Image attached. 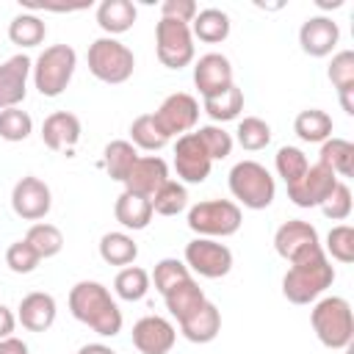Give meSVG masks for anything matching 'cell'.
<instances>
[{
  "label": "cell",
  "instance_id": "6da1fadb",
  "mask_svg": "<svg viewBox=\"0 0 354 354\" xmlns=\"http://www.w3.org/2000/svg\"><path fill=\"white\" fill-rule=\"evenodd\" d=\"M69 310L80 324H86L100 337H113L122 332L119 304L111 299L108 288L94 279H83L69 290Z\"/></svg>",
  "mask_w": 354,
  "mask_h": 354
},
{
  "label": "cell",
  "instance_id": "7a4b0ae2",
  "mask_svg": "<svg viewBox=\"0 0 354 354\" xmlns=\"http://www.w3.org/2000/svg\"><path fill=\"white\" fill-rule=\"evenodd\" d=\"M332 282H335V268L321 249L304 260L290 263V268L282 277V296L290 304H310L326 288H332Z\"/></svg>",
  "mask_w": 354,
  "mask_h": 354
},
{
  "label": "cell",
  "instance_id": "3957f363",
  "mask_svg": "<svg viewBox=\"0 0 354 354\" xmlns=\"http://www.w3.org/2000/svg\"><path fill=\"white\" fill-rule=\"evenodd\" d=\"M310 324L326 348H348L354 340V313L343 296H324L315 301Z\"/></svg>",
  "mask_w": 354,
  "mask_h": 354
},
{
  "label": "cell",
  "instance_id": "277c9868",
  "mask_svg": "<svg viewBox=\"0 0 354 354\" xmlns=\"http://www.w3.org/2000/svg\"><path fill=\"white\" fill-rule=\"evenodd\" d=\"M230 194L249 210H266L274 202L277 183L257 160H241L230 169Z\"/></svg>",
  "mask_w": 354,
  "mask_h": 354
},
{
  "label": "cell",
  "instance_id": "5b68a950",
  "mask_svg": "<svg viewBox=\"0 0 354 354\" xmlns=\"http://www.w3.org/2000/svg\"><path fill=\"white\" fill-rule=\"evenodd\" d=\"M86 61H88V72H91L97 80L111 83V86L130 80V75H133V69H136V55H133V50H130L127 44H122L119 39H113V36H100V39H94V41L88 44Z\"/></svg>",
  "mask_w": 354,
  "mask_h": 354
},
{
  "label": "cell",
  "instance_id": "8992f818",
  "mask_svg": "<svg viewBox=\"0 0 354 354\" xmlns=\"http://www.w3.org/2000/svg\"><path fill=\"white\" fill-rule=\"evenodd\" d=\"M77 66V53L69 44H50L33 64V86L41 97H58L69 86Z\"/></svg>",
  "mask_w": 354,
  "mask_h": 354
},
{
  "label": "cell",
  "instance_id": "52a82bcc",
  "mask_svg": "<svg viewBox=\"0 0 354 354\" xmlns=\"http://www.w3.org/2000/svg\"><path fill=\"white\" fill-rule=\"evenodd\" d=\"M243 213L230 199H205L188 210V227L199 238H227L241 230Z\"/></svg>",
  "mask_w": 354,
  "mask_h": 354
},
{
  "label": "cell",
  "instance_id": "ba28073f",
  "mask_svg": "<svg viewBox=\"0 0 354 354\" xmlns=\"http://www.w3.org/2000/svg\"><path fill=\"white\" fill-rule=\"evenodd\" d=\"M155 50L158 61L169 69H183L194 61V36L191 25L177 19H163L155 25Z\"/></svg>",
  "mask_w": 354,
  "mask_h": 354
},
{
  "label": "cell",
  "instance_id": "9c48e42d",
  "mask_svg": "<svg viewBox=\"0 0 354 354\" xmlns=\"http://www.w3.org/2000/svg\"><path fill=\"white\" fill-rule=\"evenodd\" d=\"M185 266L205 279H221L232 268V252L216 238H194L185 243Z\"/></svg>",
  "mask_w": 354,
  "mask_h": 354
},
{
  "label": "cell",
  "instance_id": "30bf717a",
  "mask_svg": "<svg viewBox=\"0 0 354 354\" xmlns=\"http://www.w3.org/2000/svg\"><path fill=\"white\" fill-rule=\"evenodd\" d=\"M274 249L282 260L288 263H296V260H304L315 252H321V241H318V230L310 224V221H301V218H290L285 221L277 232H274Z\"/></svg>",
  "mask_w": 354,
  "mask_h": 354
},
{
  "label": "cell",
  "instance_id": "8fae6325",
  "mask_svg": "<svg viewBox=\"0 0 354 354\" xmlns=\"http://www.w3.org/2000/svg\"><path fill=\"white\" fill-rule=\"evenodd\" d=\"M152 116H155L158 127H160L169 138H171V136L180 138V136H185V133H191V130L196 127V122H199V102H196L191 94L177 91V94H169Z\"/></svg>",
  "mask_w": 354,
  "mask_h": 354
},
{
  "label": "cell",
  "instance_id": "7c38bea8",
  "mask_svg": "<svg viewBox=\"0 0 354 354\" xmlns=\"http://www.w3.org/2000/svg\"><path fill=\"white\" fill-rule=\"evenodd\" d=\"M335 185H337V174L324 163H313L307 166L299 183L288 185V199L296 207H321V202L332 194Z\"/></svg>",
  "mask_w": 354,
  "mask_h": 354
},
{
  "label": "cell",
  "instance_id": "4fadbf2b",
  "mask_svg": "<svg viewBox=\"0 0 354 354\" xmlns=\"http://www.w3.org/2000/svg\"><path fill=\"white\" fill-rule=\"evenodd\" d=\"M11 207L19 218L25 221H39L50 213L53 207V194H50V185L33 174L17 180L14 191H11Z\"/></svg>",
  "mask_w": 354,
  "mask_h": 354
},
{
  "label": "cell",
  "instance_id": "5bb4252c",
  "mask_svg": "<svg viewBox=\"0 0 354 354\" xmlns=\"http://www.w3.org/2000/svg\"><path fill=\"white\" fill-rule=\"evenodd\" d=\"M210 155L205 152L202 141L196 138V133H185L177 138L174 144V169H177V177L188 185H196V183H205L207 174H210Z\"/></svg>",
  "mask_w": 354,
  "mask_h": 354
},
{
  "label": "cell",
  "instance_id": "9a60e30c",
  "mask_svg": "<svg viewBox=\"0 0 354 354\" xmlns=\"http://www.w3.org/2000/svg\"><path fill=\"white\" fill-rule=\"evenodd\" d=\"M194 86L205 100L224 94L232 86V64L221 53H207L194 66Z\"/></svg>",
  "mask_w": 354,
  "mask_h": 354
},
{
  "label": "cell",
  "instance_id": "2e32d148",
  "mask_svg": "<svg viewBox=\"0 0 354 354\" xmlns=\"http://www.w3.org/2000/svg\"><path fill=\"white\" fill-rule=\"evenodd\" d=\"M177 340V329L160 315H144L133 324V346L141 354H169Z\"/></svg>",
  "mask_w": 354,
  "mask_h": 354
},
{
  "label": "cell",
  "instance_id": "e0dca14e",
  "mask_svg": "<svg viewBox=\"0 0 354 354\" xmlns=\"http://www.w3.org/2000/svg\"><path fill=\"white\" fill-rule=\"evenodd\" d=\"M337 41H340V28H337V22L332 17H324V14L307 17L301 22V28H299V44L313 58L329 55L337 47Z\"/></svg>",
  "mask_w": 354,
  "mask_h": 354
},
{
  "label": "cell",
  "instance_id": "ac0fdd59",
  "mask_svg": "<svg viewBox=\"0 0 354 354\" xmlns=\"http://www.w3.org/2000/svg\"><path fill=\"white\" fill-rule=\"evenodd\" d=\"M33 64L28 55H14L0 64V111L6 108H19V102L28 94V75Z\"/></svg>",
  "mask_w": 354,
  "mask_h": 354
},
{
  "label": "cell",
  "instance_id": "d6986e66",
  "mask_svg": "<svg viewBox=\"0 0 354 354\" xmlns=\"http://www.w3.org/2000/svg\"><path fill=\"white\" fill-rule=\"evenodd\" d=\"M169 180V166L163 158L158 155H138V160L133 163L130 174L124 177V191L130 194H138V196H147L152 199V194Z\"/></svg>",
  "mask_w": 354,
  "mask_h": 354
},
{
  "label": "cell",
  "instance_id": "ffe728a7",
  "mask_svg": "<svg viewBox=\"0 0 354 354\" xmlns=\"http://www.w3.org/2000/svg\"><path fill=\"white\" fill-rule=\"evenodd\" d=\"M41 141L53 152H66L80 141V119L69 111H55L41 124Z\"/></svg>",
  "mask_w": 354,
  "mask_h": 354
},
{
  "label": "cell",
  "instance_id": "44dd1931",
  "mask_svg": "<svg viewBox=\"0 0 354 354\" xmlns=\"http://www.w3.org/2000/svg\"><path fill=\"white\" fill-rule=\"evenodd\" d=\"M55 313H58L55 299L50 293H44V290H33V293L22 296L17 321L28 332H44V329H50L55 324Z\"/></svg>",
  "mask_w": 354,
  "mask_h": 354
},
{
  "label": "cell",
  "instance_id": "7402d4cb",
  "mask_svg": "<svg viewBox=\"0 0 354 354\" xmlns=\"http://www.w3.org/2000/svg\"><path fill=\"white\" fill-rule=\"evenodd\" d=\"M163 301H166V310L177 318V324L180 321H185L188 315H194L207 299H205V290L199 288V282L194 279V277H188V279H183V282H177L174 288H169L166 293H163Z\"/></svg>",
  "mask_w": 354,
  "mask_h": 354
},
{
  "label": "cell",
  "instance_id": "603a6c76",
  "mask_svg": "<svg viewBox=\"0 0 354 354\" xmlns=\"http://www.w3.org/2000/svg\"><path fill=\"white\" fill-rule=\"evenodd\" d=\"M180 332L191 343H210V340H216L218 332H221V313H218V307L213 301H205L194 315L180 321Z\"/></svg>",
  "mask_w": 354,
  "mask_h": 354
},
{
  "label": "cell",
  "instance_id": "cb8c5ba5",
  "mask_svg": "<svg viewBox=\"0 0 354 354\" xmlns=\"http://www.w3.org/2000/svg\"><path fill=\"white\" fill-rule=\"evenodd\" d=\"M332 86L337 88L340 105L348 116H354V53L351 50H340L332 55V64L326 69Z\"/></svg>",
  "mask_w": 354,
  "mask_h": 354
},
{
  "label": "cell",
  "instance_id": "d4e9b609",
  "mask_svg": "<svg viewBox=\"0 0 354 354\" xmlns=\"http://www.w3.org/2000/svg\"><path fill=\"white\" fill-rule=\"evenodd\" d=\"M138 11L130 0H102L97 6V25L105 30V36L127 33L136 22Z\"/></svg>",
  "mask_w": 354,
  "mask_h": 354
},
{
  "label": "cell",
  "instance_id": "484cf974",
  "mask_svg": "<svg viewBox=\"0 0 354 354\" xmlns=\"http://www.w3.org/2000/svg\"><path fill=\"white\" fill-rule=\"evenodd\" d=\"M152 213H155L152 202L147 196H138L130 191H122L113 205V216L124 230H144L152 221Z\"/></svg>",
  "mask_w": 354,
  "mask_h": 354
},
{
  "label": "cell",
  "instance_id": "4316f807",
  "mask_svg": "<svg viewBox=\"0 0 354 354\" xmlns=\"http://www.w3.org/2000/svg\"><path fill=\"white\" fill-rule=\"evenodd\" d=\"M191 36L205 44H218L230 36V17L221 8H202L191 22Z\"/></svg>",
  "mask_w": 354,
  "mask_h": 354
},
{
  "label": "cell",
  "instance_id": "83f0119b",
  "mask_svg": "<svg viewBox=\"0 0 354 354\" xmlns=\"http://www.w3.org/2000/svg\"><path fill=\"white\" fill-rule=\"evenodd\" d=\"M332 116L321 108H307L293 119V133L307 144H324L332 136Z\"/></svg>",
  "mask_w": 354,
  "mask_h": 354
},
{
  "label": "cell",
  "instance_id": "f1b7e54d",
  "mask_svg": "<svg viewBox=\"0 0 354 354\" xmlns=\"http://www.w3.org/2000/svg\"><path fill=\"white\" fill-rule=\"evenodd\" d=\"M318 163L329 166L337 177H351V171H354V144L346 141V138L329 136V138L321 144Z\"/></svg>",
  "mask_w": 354,
  "mask_h": 354
},
{
  "label": "cell",
  "instance_id": "f546056e",
  "mask_svg": "<svg viewBox=\"0 0 354 354\" xmlns=\"http://www.w3.org/2000/svg\"><path fill=\"white\" fill-rule=\"evenodd\" d=\"M138 160V149L130 144V141H111L102 152V163H105V171L111 180L116 183H124V177L130 174L133 163Z\"/></svg>",
  "mask_w": 354,
  "mask_h": 354
},
{
  "label": "cell",
  "instance_id": "4dcf8cb0",
  "mask_svg": "<svg viewBox=\"0 0 354 354\" xmlns=\"http://www.w3.org/2000/svg\"><path fill=\"white\" fill-rule=\"evenodd\" d=\"M100 257L108 266H130L138 257V246L127 232H105L100 238Z\"/></svg>",
  "mask_w": 354,
  "mask_h": 354
},
{
  "label": "cell",
  "instance_id": "1f68e13d",
  "mask_svg": "<svg viewBox=\"0 0 354 354\" xmlns=\"http://www.w3.org/2000/svg\"><path fill=\"white\" fill-rule=\"evenodd\" d=\"M47 36V25L36 14H17L8 25V39L17 47H36Z\"/></svg>",
  "mask_w": 354,
  "mask_h": 354
},
{
  "label": "cell",
  "instance_id": "d6a6232c",
  "mask_svg": "<svg viewBox=\"0 0 354 354\" xmlns=\"http://www.w3.org/2000/svg\"><path fill=\"white\" fill-rule=\"evenodd\" d=\"M130 138H133V141H130L133 147L147 149V152H158V149H163V147L169 144V136L158 127V122H155L152 113H141V116L133 119V124H130Z\"/></svg>",
  "mask_w": 354,
  "mask_h": 354
},
{
  "label": "cell",
  "instance_id": "836d02e7",
  "mask_svg": "<svg viewBox=\"0 0 354 354\" xmlns=\"http://www.w3.org/2000/svg\"><path fill=\"white\" fill-rule=\"evenodd\" d=\"M25 241L33 246V252L47 260V257H55L61 249H64V235L55 224H47V221H36L28 232H25Z\"/></svg>",
  "mask_w": 354,
  "mask_h": 354
},
{
  "label": "cell",
  "instance_id": "e575fe53",
  "mask_svg": "<svg viewBox=\"0 0 354 354\" xmlns=\"http://www.w3.org/2000/svg\"><path fill=\"white\" fill-rule=\"evenodd\" d=\"M152 210L160 213V216H177L188 207V191L183 183H174V180H166L155 194H152Z\"/></svg>",
  "mask_w": 354,
  "mask_h": 354
},
{
  "label": "cell",
  "instance_id": "d590c367",
  "mask_svg": "<svg viewBox=\"0 0 354 354\" xmlns=\"http://www.w3.org/2000/svg\"><path fill=\"white\" fill-rule=\"evenodd\" d=\"M113 290L124 301H138L149 290V274L144 268H138V266H124L113 279Z\"/></svg>",
  "mask_w": 354,
  "mask_h": 354
},
{
  "label": "cell",
  "instance_id": "8d00e7d4",
  "mask_svg": "<svg viewBox=\"0 0 354 354\" xmlns=\"http://www.w3.org/2000/svg\"><path fill=\"white\" fill-rule=\"evenodd\" d=\"M235 141H238L246 152L266 149V147L271 144V127H268V122H263L260 116H243V119L238 122Z\"/></svg>",
  "mask_w": 354,
  "mask_h": 354
},
{
  "label": "cell",
  "instance_id": "74e56055",
  "mask_svg": "<svg viewBox=\"0 0 354 354\" xmlns=\"http://www.w3.org/2000/svg\"><path fill=\"white\" fill-rule=\"evenodd\" d=\"M241 111H243V91H241L235 83H232L224 94L205 100V113H207L213 122H230V119H238Z\"/></svg>",
  "mask_w": 354,
  "mask_h": 354
},
{
  "label": "cell",
  "instance_id": "f35d334b",
  "mask_svg": "<svg viewBox=\"0 0 354 354\" xmlns=\"http://www.w3.org/2000/svg\"><path fill=\"white\" fill-rule=\"evenodd\" d=\"M274 163H277V174L285 180V185L299 183V180L304 177L307 166H310L307 155H304L299 147H279V152H277Z\"/></svg>",
  "mask_w": 354,
  "mask_h": 354
},
{
  "label": "cell",
  "instance_id": "ab89813d",
  "mask_svg": "<svg viewBox=\"0 0 354 354\" xmlns=\"http://www.w3.org/2000/svg\"><path fill=\"white\" fill-rule=\"evenodd\" d=\"M33 130V119L22 108H6L0 111V138L3 141H25Z\"/></svg>",
  "mask_w": 354,
  "mask_h": 354
},
{
  "label": "cell",
  "instance_id": "60d3db41",
  "mask_svg": "<svg viewBox=\"0 0 354 354\" xmlns=\"http://www.w3.org/2000/svg\"><path fill=\"white\" fill-rule=\"evenodd\" d=\"M196 133V138L202 141V147H205V152L210 155V160H224L230 152H232V136L224 130V127H218V124H205V127H199V130H194Z\"/></svg>",
  "mask_w": 354,
  "mask_h": 354
},
{
  "label": "cell",
  "instance_id": "b9f144b4",
  "mask_svg": "<svg viewBox=\"0 0 354 354\" xmlns=\"http://www.w3.org/2000/svg\"><path fill=\"white\" fill-rule=\"evenodd\" d=\"M324 254H332L337 263H351L354 260V230L348 224H337L326 232V249Z\"/></svg>",
  "mask_w": 354,
  "mask_h": 354
},
{
  "label": "cell",
  "instance_id": "7bdbcfd3",
  "mask_svg": "<svg viewBox=\"0 0 354 354\" xmlns=\"http://www.w3.org/2000/svg\"><path fill=\"white\" fill-rule=\"evenodd\" d=\"M188 277H191L188 266L177 257H163L160 263H155V271H152V282H155L158 293H166L169 288H174L177 282H183Z\"/></svg>",
  "mask_w": 354,
  "mask_h": 354
},
{
  "label": "cell",
  "instance_id": "ee69618b",
  "mask_svg": "<svg viewBox=\"0 0 354 354\" xmlns=\"http://www.w3.org/2000/svg\"><path fill=\"white\" fill-rule=\"evenodd\" d=\"M351 188L343 183V180H337V185L332 188V194L321 202V213L326 216V218H332V221H346L348 216H351Z\"/></svg>",
  "mask_w": 354,
  "mask_h": 354
},
{
  "label": "cell",
  "instance_id": "f6af8a7d",
  "mask_svg": "<svg viewBox=\"0 0 354 354\" xmlns=\"http://www.w3.org/2000/svg\"><path fill=\"white\" fill-rule=\"evenodd\" d=\"M39 254L33 252V246L22 238V241H14L8 249H6V266L14 271V274H30V271H36V266H39Z\"/></svg>",
  "mask_w": 354,
  "mask_h": 354
},
{
  "label": "cell",
  "instance_id": "bcb514c9",
  "mask_svg": "<svg viewBox=\"0 0 354 354\" xmlns=\"http://www.w3.org/2000/svg\"><path fill=\"white\" fill-rule=\"evenodd\" d=\"M196 11L199 8H196L194 0H163V6H160V17L163 19H177V22H185V25L194 22Z\"/></svg>",
  "mask_w": 354,
  "mask_h": 354
},
{
  "label": "cell",
  "instance_id": "7dc6e473",
  "mask_svg": "<svg viewBox=\"0 0 354 354\" xmlns=\"http://www.w3.org/2000/svg\"><path fill=\"white\" fill-rule=\"evenodd\" d=\"M14 326H17V315H14L6 304H0V340H3V337H11Z\"/></svg>",
  "mask_w": 354,
  "mask_h": 354
},
{
  "label": "cell",
  "instance_id": "c3c4849f",
  "mask_svg": "<svg viewBox=\"0 0 354 354\" xmlns=\"http://www.w3.org/2000/svg\"><path fill=\"white\" fill-rule=\"evenodd\" d=\"M0 354H28V343L19 337H3L0 340Z\"/></svg>",
  "mask_w": 354,
  "mask_h": 354
},
{
  "label": "cell",
  "instance_id": "681fc988",
  "mask_svg": "<svg viewBox=\"0 0 354 354\" xmlns=\"http://www.w3.org/2000/svg\"><path fill=\"white\" fill-rule=\"evenodd\" d=\"M77 354H116L111 346H105V343H86Z\"/></svg>",
  "mask_w": 354,
  "mask_h": 354
}]
</instances>
